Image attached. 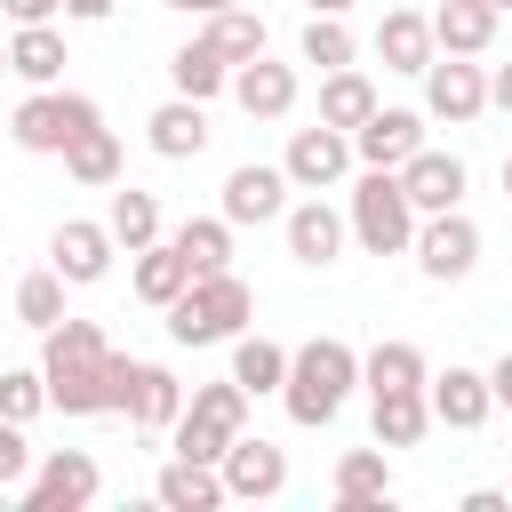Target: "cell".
Here are the masks:
<instances>
[{"instance_id":"cell-1","label":"cell","mask_w":512,"mask_h":512,"mask_svg":"<svg viewBox=\"0 0 512 512\" xmlns=\"http://www.w3.org/2000/svg\"><path fill=\"white\" fill-rule=\"evenodd\" d=\"M40 368H48V408H64V416H128L144 360L112 352V336L96 320H56Z\"/></svg>"},{"instance_id":"cell-2","label":"cell","mask_w":512,"mask_h":512,"mask_svg":"<svg viewBox=\"0 0 512 512\" xmlns=\"http://www.w3.org/2000/svg\"><path fill=\"white\" fill-rule=\"evenodd\" d=\"M352 384H360V352H352L344 336H312V344L288 352L280 400H288V416H296L304 432H320V424H336V408L352 400Z\"/></svg>"},{"instance_id":"cell-3","label":"cell","mask_w":512,"mask_h":512,"mask_svg":"<svg viewBox=\"0 0 512 512\" xmlns=\"http://www.w3.org/2000/svg\"><path fill=\"white\" fill-rule=\"evenodd\" d=\"M256 320V288L240 272H200L176 304H168V336L176 344H232Z\"/></svg>"},{"instance_id":"cell-4","label":"cell","mask_w":512,"mask_h":512,"mask_svg":"<svg viewBox=\"0 0 512 512\" xmlns=\"http://www.w3.org/2000/svg\"><path fill=\"white\" fill-rule=\"evenodd\" d=\"M352 240L368 248V256H408L416 248V200L400 192V168H368L360 184H352Z\"/></svg>"},{"instance_id":"cell-5","label":"cell","mask_w":512,"mask_h":512,"mask_svg":"<svg viewBox=\"0 0 512 512\" xmlns=\"http://www.w3.org/2000/svg\"><path fill=\"white\" fill-rule=\"evenodd\" d=\"M248 432V384L240 376H216V384H192L184 416H176V456H200V464H224V448Z\"/></svg>"},{"instance_id":"cell-6","label":"cell","mask_w":512,"mask_h":512,"mask_svg":"<svg viewBox=\"0 0 512 512\" xmlns=\"http://www.w3.org/2000/svg\"><path fill=\"white\" fill-rule=\"evenodd\" d=\"M96 120H104L96 96H80V88H32V96L8 112V136H16V152L64 160V144H72L80 128H96Z\"/></svg>"},{"instance_id":"cell-7","label":"cell","mask_w":512,"mask_h":512,"mask_svg":"<svg viewBox=\"0 0 512 512\" xmlns=\"http://www.w3.org/2000/svg\"><path fill=\"white\" fill-rule=\"evenodd\" d=\"M416 272L424 280H472V264H480V224L464 216V208H440V216H416Z\"/></svg>"},{"instance_id":"cell-8","label":"cell","mask_w":512,"mask_h":512,"mask_svg":"<svg viewBox=\"0 0 512 512\" xmlns=\"http://www.w3.org/2000/svg\"><path fill=\"white\" fill-rule=\"evenodd\" d=\"M96 496H104V464L88 448H48L40 472H32V488H24L32 512H88Z\"/></svg>"},{"instance_id":"cell-9","label":"cell","mask_w":512,"mask_h":512,"mask_svg":"<svg viewBox=\"0 0 512 512\" xmlns=\"http://www.w3.org/2000/svg\"><path fill=\"white\" fill-rule=\"evenodd\" d=\"M280 168H288V184H296V192H328V184H344V168H352V136H344V128H328V120H312V128H296V136H288Z\"/></svg>"},{"instance_id":"cell-10","label":"cell","mask_w":512,"mask_h":512,"mask_svg":"<svg viewBox=\"0 0 512 512\" xmlns=\"http://www.w3.org/2000/svg\"><path fill=\"white\" fill-rule=\"evenodd\" d=\"M424 112H432V120H456V128L480 120V112H488V72H480L472 56H432V64H424Z\"/></svg>"},{"instance_id":"cell-11","label":"cell","mask_w":512,"mask_h":512,"mask_svg":"<svg viewBox=\"0 0 512 512\" xmlns=\"http://www.w3.org/2000/svg\"><path fill=\"white\" fill-rule=\"evenodd\" d=\"M280 224H288V256H296L304 272H328V264L344 256V240H352V216H336L320 192H304Z\"/></svg>"},{"instance_id":"cell-12","label":"cell","mask_w":512,"mask_h":512,"mask_svg":"<svg viewBox=\"0 0 512 512\" xmlns=\"http://www.w3.org/2000/svg\"><path fill=\"white\" fill-rule=\"evenodd\" d=\"M216 472H224V496H240V504H272V496L288 488V448H272V440H248V432H240V440L224 448V464H216Z\"/></svg>"},{"instance_id":"cell-13","label":"cell","mask_w":512,"mask_h":512,"mask_svg":"<svg viewBox=\"0 0 512 512\" xmlns=\"http://www.w3.org/2000/svg\"><path fill=\"white\" fill-rule=\"evenodd\" d=\"M408 152H424V112L376 104V112L352 128V160H360V168H400Z\"/></svg>"},{"instance_id":"cell-14","label":"cell","mask_w":512,"mask_h":512,"mask_svg":"<svg viewBox=\"0 0 512 512\" xmlns=\"http://www.w3.org/2000/svg\"><path fill=\"white\" fill-rule=\"evenodd\" d=\"M288 168H272V160H240L232 176H224V216L232 224H272V216H288Z\"/></svg>"},{"instance_id":"cell-15","label":"cell","mask_w":512,"mask_h":512,"mask_svg":"<svg viewBox=\"0 0 512 512\" xmlns=\"http://www.w3.org/2000/svg\"><path fill=\"white\" fill-rule=\"evenodd\" d=\"M112 224H88V216H64L56 232H48V264L72 280V288H88V280H104L112 272Z\"/></svg>"},{"instance_id":"cell-16","label":"cell","mask_w":512,"mask_h":512,"mask_svg":"<svg viewBox=\"0 0 512 512\" xmlns=\"http://www.w3.org/2000/svg\"><path fill=\"white\" fill-rule=\"evenodd\" d=\"M424 392H432V424H448V432H480V424L496 416L488 368H456V360H448V368H440Z\"/></svg>"},{"instance_id":"cell-17","label":"cell","mask_w":512,"mask_h":512,"mask_svg":"<svg viewBox=\"0 0 512 512\" xmlns=\"http://www.w3.org/2000/svg\"><path fill=\"white\" fill-rule=\"evenodd\" d=\"M464 184H472V176H464V160H456V152H432V144H424V152H408V160H400V192L416 200V216L464 208Z\"/></svg>"},{"instance_id":"cell-18","label":"cell","mask_w":512,"mask_h":512,"mask_svg":"<svg viewBox=\"0 0 512 512\" xmlns=\"http://www.w3.org/2000/svg\"><path fill=\"white\" fill-rule=\"evenodd\" d=\"M232 104H240L248 120H288V112H296V64H272V56L232 64Z\"/></svg>"},{"instance_id":"cell-19","label":"cell","mask_w":512,"mask_h":512,"mask_svg":"<svg viewBox=\"0 0 512 512\" xmlns=\"http://www.w3.org/2000/svg\"><path fill=\"white\" fill-rule=\"evenodd\" d=\"M496 24H504L496 0H440V8H432L440 56H488V48H496Z\"/></svg>"},{"instance_id":"cell-20","label":"cell","mask_w":512,"mask_h":512,"mask_svg":"<svg viewBox=\"0 0 512 512\" xmlns=\"http://www.w3.org/2000/svg\"><path fill=\"white\" fill-rule=\"evenodd\" d=\"M144 144H152L160 160H200V152H208V104H200V96H168V104L144 120Z\"/></svg>"},{"instance_id":"cell-21","label":"cell","mask_w":512,"mask_h":512,"mask_svg":"<svg viewBox=\"0 0 512 512\" xmlns=\"http://www.w3.org/2000/svg\"><path fill=\"white\" fill-rule=\"evenodd\" d=\"M376 56H384V72H416V80H424V64L440 56L432 16H416V8H384V24H376Z\"/></svg>"},{"instance_id":"cell-22","label":"cell","mask_w":512,"mask_h":512,"mask_svg":"<svg viewBox=\"0 0 512 512\" xmlns=\"http://www.w3.org/2000/svg\"><path fill=\"white\" fill-rule=\"evenodd\" d=\"M184 384H176V368H160V360H144L136 368V400H128V424L144 432V440H160V432H176V416H184Z\"/></svg>"},{"instance_id":"cell-23","label":"cell","mask_w":512,"mask_h":512,"mask_svg":"<svg viewBox=\"0 0 512 512\" xmlns=\"http://www.w3.org/2000/svg\"><path fill=\"white\" fill-rule=\"evenodd\" d=\"M152 496H160L168 512H216V504H232V496H224V472L200 464V456H168L160 480H152Z\"/></svg>"},{"instance_id":"cell-24","label":"cell","mask_w":512,"mask_h":512,"mask_svg":"<svg viewBox=\"0 0 512 512\" xmlns=\"http://www.w3.org/2000/svg\"><path fill=\"white\" fill-rule=\"evenodd\" d=\"M64 32L56 24H16V40H8V72L24 80V88H56L64 80Z\"/></svg>"},{"instance_id":"cell-25","label":"cell","mask_w":512,"mask_h":512,"mask_svg":"<svg viewBox=\"0 0 512 512\" xmlns=\"http://www.w3.org/2000/svg\"><path fill=\"white\" fill-rule=\"evenodd\" d=\"M168 80H176V96H200V104H208V96L232 88V56H224L208 32H192V40L168 56Z\"/></svg>"},{"instance_id":"cell-26","label":"cell","mask_w":512,"mask_h":512,"mask_svg":"<svg viewBox=\"0 0 512 512\" xmlns=\"http://www.w3.org/2000/svg\"><path fill=\"white\" fill-rule=\"evenodd\" d=\"M360 384H368V400L376 392H416V384H432V360L408 336H384L376 352H360Z\"/></svg>"},{"instance_id":"cell-27","label":"cell","mask_w":512,"mask_h":512,"mask_svg":"<svg viewBox=\"0 0 512 512\" xmlns=\"http://www.w3.org/2000/svg\"><path fill=\"white\" fill-rule=\"evenodd\" d=\"M232 232H240V224L216 208V216H184L168 240H176V256H184L192 280H200V272H232Z\"/></svg>"},{"instance_id":"cell-28","label":"cell","mask_w":512,"mask_h":512,"mask_svg":"<svg viewBox=\"0 0 512 512\" xmlns=\"http://www.w3.org/2000/svg\"><path fill=\"white\" fill-rule=\"evenodd\" d=\"M384 496H392L384 448H344V456H336V504H344V512H368V504H384Z\"/></svg>"},{"instance_id":"cell-29","label":"cell","mask_w":512,"mask_h":512,"mask_svg":"<svg viewBox=\"0 0 512 512\" xmlns=\"http://www.w3.org/2000/svg\"><path fill=\"white\" fill-rule=\"evenodd\" d=\"M64 176L72 184H88V192H104V184H120V136L96 120V128H80L72 144H64Z\"/></svg>"},{"instance_id":"cell-30","label":"cell","mask_w":512,"mask_h":512,"mask_svg":"<svg viewBox=\"0 0 512 512\" xmlns=\"http://www.w3.org/2000/svg\"><path fill=\"white\" fill-rule=\"evenodd\" d=\"M184 288H192V264L176 256V240H152V248H136V296H144L152 312H168Z\"/></svg>"},{"instance_id":"cell-31","label":"cell","mask_w":512,"mask_h":512,"mask_svg":"<svg viewBox=\"0 0 512 512\" xmlns=\"http://www.w3.org/2000/svg\"><path fill=\"white\" fill-rule=\"evenodd\" d=\"M432 432V392H376V448H416Z\"/></svg>"},{"instance_id":"cell-32","label":"cell","mask_w":512,"mask_h":512,"mask_svg":"<svg viewBox=\"0 0 512 512\" xmlns=\"http://www.w3.org/2000/svg\"><path fill=\"white\" fill-rule=\"evenodd\" d=\"M368 112H376V88H368V72H360V64L320 72V120H328V128H344V136H352Z\"/></svg>"},{"instance_id":"cell-33","label":"cell","mask_w":512,"mask_h":512,"mask_svg":"<svg viewBox=\"0 0 512 512\" xmlns=\"http://www.w3.org/2000/svg\"><path fill=\"white\" fill-rule=\"evenodd\" d=\"M232 376L248 384V400H264V392L288 384V352H280L272 336H248V328H240V336H232Z\"/></svg>"},{"instance_id":"cell-34","label":"cell","mask_w":512,"mask_h":512,"mask_svg":"<svg viewBox=\"0 0 512 512\" xmlns=\"http://www.w3.org/2000/svg\"><path fill=\"white\" fill-rule=\"evenodd\" d=\"M200 32H208L232 64H256V56H264V40H272V32H264V16H256V8H240V0H232V8H216V16H200Z\"/></svg>"},{"instance_id":"cell-35","label":"cell","mask_w":512,"mask_h":512,"mask_svg":"<svg viewBox=\"0 0 512 512\" xmlns=\"http://www.w3.org/2000/svg\"><path fill=\"white\" fill-rule=\"evenodd\" d=\"M104 224H112V240L136 256V248H152V240H160V200L128 184V192H112V216H104Z\"/></svg>"},{"instance_id":"cell-36","label":"cell","mask_w":512,"mask_h":512,"mask_svg":"<svg viewBox=\"0 0 512 512\" xmlns=\"http://www.w3.org/2000/svg\"><path fill=\"white\" fill-rule=\"evenodd\" d=\"M64 288H72V280H64L56 264H48V272H24V280H16V320L48 336V328L64 320Z\"/></svg>"},{"instance_id":"cell-37","label":"cell","mask_w":512,"mask_h":512,"mask_svg":"<svg viewBox=\"0 0 512 512\" xmlns=\"http://www.w3.org/2000/svg\"><path fill=\"white\" fill-rule=\"evenodd\" d=\"M48 408V368H0V416L32 424Z\"/></svg>"},{"instance_id":"cell-38","label":"cell","mask_w":512,"mask_h":512,"mask_svg":"<svg viewBox=\"0 0 512 512\" xmlns=\"http://www.w3.org/2000/svg\"><path fill=\"white\" fill-rule=\"evenodd\" d=\"M304 64H320V72H344V64H352L344 16H312V24H304Z\"/></svg>"},{"instance_id":"cell-39","label":"cell","mask_w":512,"mask_h":512,"mask_svg":"<svg viewBox=\"0 0 512 512\" xmlns=\"http://www.w3.org/2000/svg\"><path fill=\"white\" fill-rule=\"evenodd\" d=\"M24 472H32V440H24L16 416H0V488H16Z\"/></svg>"},{"instance_id":"cell-40","label":"cell","mask_w":512,"mask_h":512,"mask_svg":"<svg viewBox=\"0 0 512 512\" xmlns=\"http://www.w3.org/2000/svg\"><path fill=\"white\" fill-rule=\"evenodd\" d=\"M0 8H8V16H16V24H48V16H56V8H64V0H0Z\"/></svg>"},{"instance_id":"cell-41","label":"cell","mask_w":512,"mask_h":512,"mask_svg":"<svg viewBox=\"0 0 512 512\" xmlns=\"http://www.w3.org/2000/svg\"><path fill=\"white\" fill-rule=\"evenodd\" d=\"M120 0H64V16H80V24H104Z\"/></svg>"},{"instance_id":"cell-42","label":"cell","mask_w":512,"mask_h":512,"mask_svg":"<svg viewBox=\"0 0 512 512\" xmlns=\"http://www.w3.org/2000/svg\"><path fill=\"white\" fill-rule=\"evenodd\" d=\"M488 104H496V112H512V64H496V72H488Z\"/></svg>"},{"instance_id":"cell-43","label":"cell","mask_w":512,"mask_h":512,"mask_svg":"<svg viewBox=\"0 0 512 512\" xmlns=\"http://www.w3.org/2000/svg\"><path fill=\"white\" fill-rule=\"evenodd\" d=\"M488 392H496V408H512V352L488 368Z\"/></svg>"},{"instance_id":"cell-44","label":"cell","mask_w":512,"mask_h":512,"mask_svg":"<svg viewBox=\"0 0 512 512\" xmlns=\"http://www.w3.org/2000/svg\"><path fill=\"white\" fill-rule=\"evenodd\" d=\"M160 8H176V16H216V8H232V0H160Z\"/></svg>"},{"instance_id":"cell-45","label":"cell","mask_w":512,"mask_h":512,"mask_svg":"<svg viewBox=\"0 0 512 512\" xmlns=\"http://www.w3.org/2000/svg\"><path fill=\"white\" fill-rule=\"evenodd\" d=\"M344 8H352V0H312V16H344Z\"/></svg>"},{"instance_id":"cell-46","label":"cell","mask_w":512,"mask_h":512,"mask_svg":"<svg viewBox=\"0 0 512 512\" xmlns=\"http://www.w3.org/2000/svg\"><path fill=\"white\" fill-rule=\"evenodd\" d=\"M504 200H512V152H504Z\"/></svg>"},{"instance_id":"cell-47","label":"cell","mask_w":512,"mask_h":512,"mask_svg":"<svg viewBox=\"0 0 512 512\" xmlns=\"http://www.w3.org/2000/svg\"><path fill=\"white\" fill-rule=\"evenodd\" d=\"M0 72H8V48H0Z\"/></svg>"},{"instance_id":"cell-48","label":"cell","mask_w":512,"mask_h":512,"mask_svg":"<svg viewBox=\"0 0 512 512\" xmlns=\"http://www.w3.org/2000/svg\"><path fill=\"white\" fill-rule=\"evenodd\" d=\"M496 8H504V16H512V0H496Z\"/></svg>"},{"instance_id":"cell-49","label":"cell","mask_w":512,"mask_h":512,"mask_svg":"<svg viewBox=\"0 0 512 512\" xmlns=\"http://www.w3.org/2000/svg\"><path fill=\"white\" fill-rule=\"evenodd\" d=\"M0 496H8V488H0Z\"/></svg>"}]
</instances>
